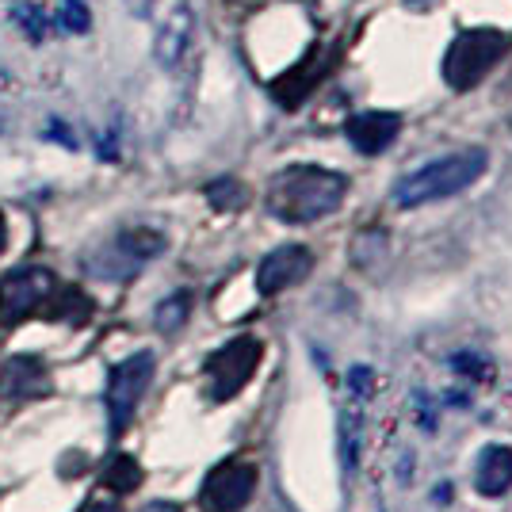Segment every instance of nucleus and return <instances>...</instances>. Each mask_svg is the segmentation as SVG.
I'll return each mask as SVG.
<instances>
[{
    "instance_id": "nucleus-13",
    "label": "nucleus",
    "mask_w": 512,
    "mask_h": 512,
    "mask_svg": "<svg viewBox=\"0 0 512 512\" xmlns=\"http://www.w3.org/2000/svg\"><path fill=\"white\" fill-rule=\"evenodd\" d=\"M474 490L482 497H505L512 490V448L490 444L474 459Z\"/></svg>"
},
{
    "instance_id": "nucleus-5",
    "label": "nucleus",
    "mask_w": 512,
    "mask_h": 512,
    "mask_svg": "<svg viewBox=\"0 0 512 512\" xmlns=\"http://www.w3.org/2000/svg\"><path fill=\"white\" fill-rule=\"evenodd\" d=\"M153 352H134L119 367H111V379H107V421H111V436H123V428L130 425L134 409L142 402V394L150 390L153 379Z\"/></svg>"
},
{
    "instance_id": "nucleus-9",
    "label": "nucleus",
    "mask_w": 512,
    "mask_h": 512,
    "mask_svg": "<svg viewBox=\"0 0 512 512\" xmlns=\"http://www.w3.org/2000/svg\"><path fill=\"white\" fill-rule=\"evenodd\" d=\"M314 268V253L306 245H279L260 260L256 268V291L260 295H279L287 287H299Z\"/></svg>"
},
{
    "instance_id": "nucleus-21",
    "label": "nucleus",
    "mask_w": 512,
    "mask_h": 512,
    "mask_svg": "<svg viewBox=\"0 0 512 512\" xmlns=\"http://www.w3.org/2000/svg\"><path fill=\"white\" fill-rule=\"evenodd\" d=\"M142 512H184V509H180L176 501H150V505H146Z\"/></svg>"
},
{
    "instance_id": "nucleus-20",
    "label": "nucleus",
    "mask_w": 512,
    "mask_h": 512,
    "mask_svg": "<svg viewBox=\"0 0 512 512\" xmlns=\"http://www.w3.org/2000/svg\"><path fill=\"white\" fill-rule=\"evenodd\" d=\"M16 20H20V27H23V35H27V39H43V8L20 4V8H16Z\"/></svg>"
},
{
    "instance_id": "nucleus-22",
    "label": "nucleus",
    "mask_w": 512,
    "mask_h": 512,
    "mask_svg": "<svg viewBox=\"0 0 512 512\" xmlns=\"http://www.w3.org/2000/svg\"><path fill=\"white\" fill-rule=\"evenodd\" d=\"M88 512H119V505L115 501H100V505H92Z\"/></svg>"
},
{
    "instance_id": "nucleus-14",
    "label": "nucleus",
    "mask_w": 512,
    "mask_h": 512,
    "mask_svg": "<svg viewBox=\"0 0 512 512\" xmlns=\"http://www.w3.org/2000/svg\"><path fill=\"white\" fill-rule=\"evenodd\" d=\"M92 299H88L81 287H54V295L46 299L43 314L50 321H73V325H85L88 318H92Z\"/></svg>"
},
{
    "instance_id": "nucleus-7",
    "label": "nucleus",
    "mask_w": 512,
    "mask_h": 512,
    "mask_svg": "<svg viewBox=\"0 0 512 512\" xmlns=\"http://www.w3.org/2000/svg\"><path fill=\"white\" fill-rule=\"evenodd\" d=\"M165 249V237L157 234V230H146V226H138V230H127V234H119L111 245H107L104 253H96L88 260V268L96 272V276H107V279H127L134 276L146 260Z\"/></svg>"
},
{
    "instance_id": "nucleus-15",
    "label": "nucleus",
    "mask_w": 512,
    "mask_h": 512,
    "mask_svg": "<svg viewBox=\"0 0 512 512\" xmlns=\"http://www.w3.org/2000/svg\"><path fill=\"white\" fill-rule=\"evenodd\" d=\"M188 31H192V16H188V8H176L165 27H161V35H157V58L165 65H172L180 54H184V43H188Z\"/></svg>"
},
{
    "instance_id": "nucleus-4",
    "label": "nucleus",
    "mask_w": 512,
    "mask_h": 512,
    "mask_svg": "<svg viewBox=\"0 0 512 512\" xmlns=\"http://www.w3.org/2000/svg\"><path fill=\"white\" fill-rule=\"evenodd\" d=\"M260 356H264V344L256 337H237V341L222 344L218 352H211L203 371H207V390H211L214 402L237 398L249 386L253 371L260 367Z\"/></svg>"
},
{
    "instance_id": "nucleus-18",
    "label": "nucleus",
    "mask_w": 512,
    "mask_h": 512,
    "mask_svg": "<svg viewBox=\"0 0 512 512\" xmlns=\"http://www.w3.org/2000/svg\"><path fill=\"white\" fill-rule=\"evenodd\" d=\"M188 306H192V299H188L184 291H180V295H172L169 302H161V306H157V329H161V333H172L176 325H184Z\"/></svg>"
},
{
    "instance_id": "nucleus-19",
    "label": "nucleus",
    "mask_w": 512,
    "mask_h": 512,
    "mask_svg": "<svg viewBox=\"0 0 512 512\" xmlns=\"http://www.w3.org/2000/svg\"><path fill=\"white\" fill-rule=\"evenodd\" d=\"M58 23H62V31H73V35H81V31H88L92 16H88V8L81 4V0H62Z\"/></svg>"
},
{
    "instance_id": "nucleus-16",
    "label": "nucleus",
    "mask_w": 512,
    "mask_h": 512,
    "mask_svg": "<svg viewBox=\"0 0 512 512\" xmlns=\"http://www.w3.org/2000/svg\"><path fill=\"white\" fill-rule=\"evenodd\" d=\"M104 486L115 493H134L142 486V467L134 455H111L104 467Z\"/></svg>"
},
{
    "instance_id": "nucleus-12",
    "label": "nucleus",
    "mask_w": 512,
    "mask_h": 512,
    "mask_svg": "<svg viewBox=\"0 0 512 512\" xmlns=\"http://www.w3.org/2000/svg\"><path fill=\"white\" fill-rule=\"evenodd\" d=\"M329 65H333V62H325V54L314 46V50H310L299 65H291L283 77H276V81H272V96H276L283 107H299L302 100H306V96L318 88L321 77L329 73Z\"/></svg>"
},
{
    "instance_id": "nucleus-2",
    "label": "nucleus",
    "mask_w": 512,
    "mask_h": 512,
    "mask_svg": "<svg viewBox=\"0 0 512 512\" xmlns=\"http://www.w3.org/2000/svg\"><path fill=\"white\" fill-rule=\"evenodd\" d=\"M486 165H490V157L478 146L474 150H455L448 157H436V161H428V165H421L417 172H409V176H402L394 184V203L413 211V207H428V203L451 199V195L467 192L470 184H478Z\"/></svg>"
},
{
    "instance_id": "nucleus-3",
    "label": "nucleus",
    "mask_w": 512,
    "mask_h": 512,
    "mask_svg": "<svg viewBox=\"0 0 512 512\" xmlns=\"http://www.w3.org/2000/svg\"><path fill=\"white\" fill-rule=\"evenodd\" d=\"M509 39L497 27H470L463 35H455V43L444 54V81L455 92H470L493 65L501 62Z\"/></svg>"
},
{
    "instance_id": "nucleus-10",
    "label": "nucleus",
    "mask_w": 512,
    "mask_h": 512,
    "mask_svg": "<svg viewBox=\"0 0 512 512\" xmlns=\"http://www.w3.org/2000/svg\"><path fill=\"white\" fill-rule=\"evenodd\" d=\"M398 130H402V119L394 115V111H363V115H352L348 119V142L363 153V157H379L383 150L394 146V138H398Z\"/></svg>"
},
{
    "instance_id": "nucleus-23",
    "label": "nucleus",
    "mask_w": 512,
    "mask_h": 512,
    "mask_svg": "<svg viewBox=\"0 0 512 512\" xmlns=\"http://www.w3.org/2000/svg\"><path fill=\"white\" fill-rule=\"evenodd\" d=\"M4 237H8V230H4V214H0V249H4Z\"/></svg>"
},
{
    "instance_id": "nucleus-17",
    "label": "nucleus",
    "mask_w": 512,
    "mask_h": 512,
    "mask_svg": "<svg viewBox=\"0 0 512 512\" xmlns=\"http://www.w3.org/2000/svg\"><path fill=\"white\" fill-rule=\"evenodd\" d=\"M207 199H211L214 211H237L245 203V188L237 180H214L207 188Z\"/></svg>"
},
{
    "instance_id": "nucleus-24",
    "label": "nucleus",
    "mask_w": 512,
    "mask_h": 512,
    "mask_svg": "<svg viewBox=\"0 0 512 512\" xmlns=\"http://www.w3.org/2000/svg\"><path fill=\"white\" fill-rule=\"evenodd\" d=\"M0 130H4V123H0Z\"/></svg>"
},
{
    "instance_id": "nucleus-1",
    "label": "nucleus",
    "mask_w": 512,
    "mask_h": 512,
    "mask_svg": "<svg viewBox=\"0 0 512 512\" xmlns=\"http://www.w3.org/2000/svg\"><path fill=\"white\" fill-rule=\"evenodd\" d=\"M348 195V176L321 165H291L272 176L268 184V211L279 222L306 226L318 222L325 214H333Z\"/></svg>"
},
{
    "instance_id": "nucleus-8",
    "label": "nucleus",
    "mask_w": 512,
    "mask_h": 512,
    "mask_svg": "<svg viewBox=\"0 0 512 512\" xmlns=\"http://www.w3.org/2000/svg\"><path fill=\"white\" fill-rule=\"evenodd\" d=\"M256 490V467L253 463H222L207 474L199 490V509L203 512H241L249 505Z\"/></svg>"
},
{
    "instance_id": "nucleus-6",
    "label": "nucleus",
    "mask_w": 512,
    "mask_h": 512,
    "mask_svg": "<svg viewBox=\"0 0 512 512\" xmlns=\"http://www.w3.org/2000/svg\"><path fill=\"white\" fill-rule=\"evenodd\" d=\"M58 279L46 268H16L0 279V325H20L31 314H43Z\"/></svg>"
},
{
    "instance_id": "nucleus-11",
    "label": "nucleus",
    "mask_w": 512,
    "mask_h": 512,
    "mask_svg": "<svg viewBox=\"0 0 512 512\" xmlns=\"http://www.w3.org/2000/svg\"><path fill=\"white\" fill-rule=\"evenodd\" d=\"M50 390V371L39 356H16L0 367V398L23 402V398H43Z\"/></svg>"
}]
</instances>
